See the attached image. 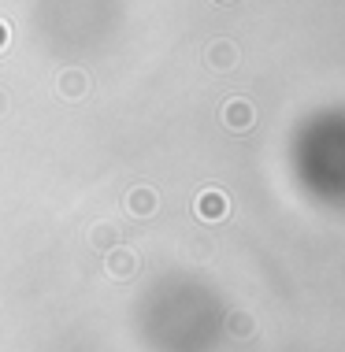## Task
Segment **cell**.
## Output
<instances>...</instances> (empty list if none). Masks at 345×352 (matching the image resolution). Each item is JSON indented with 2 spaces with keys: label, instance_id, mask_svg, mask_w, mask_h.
<instances>
[{
  "label": "cell",
  "instance_id": "cell-6",
  "mask_svg": "<svg viewBox=\"0 0 345 352\" xmlns=\"http://www.w3.org/2000/svg\"><path fill=\"white\" fill-rule=\"evenodd\" d=\"M0 41H4V26H0Z\"/></svg>",
  "mask_w": 345,
  "mask_h": 352
},
{
  "label": "cell",
  "instance_id": "cell-1",
  "mask_svg": "<svg viewBox=\"0 0 345 352\" xmlns=\"http://www.w3.org/2000/svg\"><path fill=\"white\" fill-rule=\"evenodd\" d=\"M227 197L219 193V189H205V193L197 197V215L205 219V223H219V219H227Z\"/></svg>",
  "mask_w": 345,
  "mask_h": 352
},
{
  "label": "cell",
  "instance_id": "cell-3",
  "mask_svg": "<svg viewBox=\"0 0 345 352\" xmlns=\"http://www.w3.org/2000/svg\"><path fill=\"white\" fill-rule=\"evenodd\" d=\"M208 60H212V67L227 71V67H234V63H238V49H234V45H227V41H219V45L208 49Z\"/></svg>",
  "mask_w": 345,
  "mask_h": 352
},
{
  "label": "cell",
  "instance_id": "cell-5",
  "mask_svg": "<svg viewBox=\"0 0 345 352\" xmlns=\"http://www.w3.org/2000/svg\"><path fill=\"white\" fill-rule=\"evenodd\" d=\"M112 271H115V274H134V256H115V260H112Z\"/></svg>",
  "mask_w": 345,
  "mask_h": 352
},
{
  "label": "cell",
  "instance_id": "cell-4",
  "mask_svg": "<svg viewBox=\"0 0 345 352\" xmlns=\"http://www.w3.org/2000/svg\"><path fill=\"white\" fill-rule=\"evenodd\" d=\"M127 204H130L138 215H149V212H152V204H156V197H152V189H138V193H134Z\"/></svg>",
  "mask_w": 345,
  "mask_h": 352
},
{
  "label": "cell",
  "instance_id": "cell-2",
  "mask_svg": "<svg viewBox=\"0 0 345 352\" xmlns=\"http://www.w3.org/2000/svg\"><path fill=\"white\" fill-rule=\"evenodd\" d=\"M223 122L230 130H249L253 126V104L249 100H230L223 108Z\"/></svg>",
  "mask_w": 345,
  "mask_h": 352
}]
</instances>
